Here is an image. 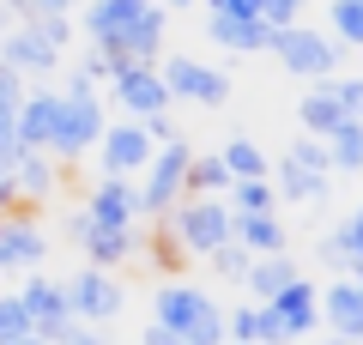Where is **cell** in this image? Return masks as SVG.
Returning a JSON list of instances; mask_svg holds the SVG:
<instances>
[{
    "mask_svg": "<svg viewBox=\"0 0 363 345\" xmlns=\"http://www.w3.org/2000/svg\"><path fill=\"white\" fill-rule=\"evenodd\" d=\"M104 103L97 97H61V121H55V140H49V158L55 164H79L85 152H97L104 140Z\"/></svg>",
    "mask_w": 363,
    "mask_h": 345,
    "instance_id": "6",
    "label": "cell"
},
{
    "mask_svg": "<svg viewBox=\"0 0 363 345\" xmlns=\"http://www.w3.org/2000/svg\"><path fill=\"white\" fill-rule=\"evenodd\" d=\"M13 182H18V194H25V206H43L55 194V182H61V164H55L49 152H25L18 170H13Z\"/></svg>",
    "mask_w": 363,
    "mask_h": 345,
    "instance_id": "22",
    "label": "cell"
},
{
    "mask_svg": "<svg viewBox=\"0 0 363 345\" xmlns=\"http://www.w3.org/2000/svg\"><path fill=\"white\" fill-rule=\"evenodd\" d=\"M224 206H230V212H272L279 194H272V182H230Z\"/></svg>",
    "mask_w": 363,
    "mask_h": 345,
    "instance_id": "29",
    "label": "cell"
},
{
    "mask_svg": "<svg viewBox=\"0 0 363 345\" xmlns=\"http://www.w3.org/2000/svg\"><path fill=\"white\" fill-rule=\"evenodd\" d=\"M152 152H157V146L145 140L140 121H109L104 140H97V164H104V176H121V182L140 176V170L152 164Z\"/></svg>",
    "mask_w": 363,
    "mask_h": 345,
    "instance_id": "10",
    "label": "cell"
},
{
    "mask_svg": "<svg viewBox=\"0 0 363 345\" xmlns=\"http://www.w3.org/2000/svg\"><path fill=\"white\" fill-rule=\"evenodd\" d=\"M13 297L25 303L30 333H37V339H49V345H61V333L73 327V303H67V285H61V279H49V273H25V285H18Z\"/></svg>",
    "mask_w": 363,
    "mask_h": 345,
    "instance_id": "7",
    "label": "cell"
},
{
    "mask_svg": "<svg viewBox=\"0 0 363 345\" xmlns=\"http://www.w3.org/2000/svg\"><path fill=\"white\" fill-rule=\"evenodd\" d=\"M291 279H303L297 261H285V255H260L255 267H248V279H242V285H248V303H272V297L285 291Z\"/></svg>",
    "mask_w": 363,
    "mask_h": 345,
    "instance_id": "23",
    "label": "cell"
},
{
    "mask_svg": "<svg viewBox=\"0 0 363 345\" xmlns=\"http://www.w3.org/2000/svg\"><path fill=\"white\" fill-rule=\"evenodd\" d=\"M6 6H13L18 25H30V18H67V13H73V0H6Z\"/></svg>",
    "mask_w": 363,
    "mask_h": 345,
    "instance_id": "31",
    "label": "cell"
},
{
    "mask_svg": "<svg viewBox=\"0 0 363 345\" xmlns=\"http://www.w3.org/2000/svg\"><path fill=\"white\" fill-rule=\"evenodd\" d=\"M157 79H164L169 103H200V109H224V103H230V73L194 61V55H169V61H157Z\"/></svg>",
    "mask_w": 363,
    "mask_h": 345,
    "instance_id": "5",
    "label": "cell"
},
{
    "mask_svg": "<svg viewBox=\"0 0 363 345\" xmlns=\"http://www.w3.org/2000/svg\"><path fill=\"white\" fill-rule=\"evenodd\" d=\"M188 164H194V146L169 140L152 152V164L140 170V218H169V206L188 200Z\"/></svg>",
    "mask_w": 363,
    "mask_h": 345,
    "instance_id": "3",
    "label": "cell"
},
{
    "mask_svg": "<svg viewBox=\"0 0 363 345\" xmlns=\"http://www.w3.org/2000/svg\"><path fill=\"white\" fill-rule=\"evenodd\" d=\"M206 309H212V297L200 291V285H182V279H169L164 291L152 297V321H157V327H169L176 339H188V327H194Z\"/></svg>",
    "mask_w": 363,
    "mask_h": 345,
    "instance_id": "15",
    "label": "cell"
},
{
    "mask_svg": "<svg viewBox=\"0 0 363 345\" xmlns=\"http://www.w3.org/2000/svg\"><path fill=\"white\" fill-rule=\"evenodd\" d=\"M230 194V170H224V158H194L188 164V200H224Z\"/></svg>",
    "mask_w": 363,
    "mask_h": 345,
    "instance_id": "25",
    "label": "cell"
},
{
    "mask_svg": "<svg viewBox=\"0 0 363 345\" xmlns=\"http://www.w3.org/2000/svg\"><path fill=\"white\" fill-rule=\"evenodd\" d=\"M55 121H61V91L30 85V91H25V103H18V146H25V152H49Z\"/></svg>",
    "mask_w": 363,
    "mask_h": 345,
    "instance_id": "16",
    "label": "cell"
},
{
    "mask_svg": "<svg viewBox=\"0 0 363 345\" xmlns=\"http://www.w3.org/2000/svg\"><path fill=\"white\" fill-rule=\"evenodd\" d=\"M85 218L97 230H133L140 224V182H121V176H97L85 200Z\"/></svg>",
    "mask_w": 363,
    "mask_h": 345,
    "instance_id": "11",
    "label": "cell"
},
{
    "mask_svg": "<svg viewBox=\"0 0 363 345\" xmlns=\"http://www.w3.org/2000/svg\"><path fill=\"white\" fill-rule=\"evenodd\" d=\"M25 333H30V315H25V303H18V297H0V345L25 339Z\"/></svg>",
    "mask_w": 363,
    "mask_h": 345,
    "instance_id": "32",
    "label": "cell"
},
{
    "mask_svg": "<svg viewBox=\"0 0 363 345\" xmlns=\"http://www.w3.org/2000/svg\"><path fill=\"white\" fill-rule=\"evenodd\" d=\"M37 261H49V236L30 212H0V279L13 273H37Z\"/></svg>",
    "mask_w": 363,
    "mask_h": 345,
    "instance_id": "9",
    "label": "cell"
},
{
    "mask_svg": "<svg viewBox=\"0 0 363 345\" xmlns=\"http://www.w3.org/2000/svg\"><path fill=\"white\" fill-rule=\"evenodd\" d=\"M18 18H13V6H6V0H0V37H6V31H13Z\"/></svg>",
    "mask_w": 363,
    "mask_h": 345,
    "instance_id": "40",
    "label": "cell"
},
{
    "mask_svg": "<svg viewBox=\"0 0 363 345\" xmlns=\"http://www.w3.org/2000/svg\"><path fill=\"white\" fill-rule=\"evenodd\" d=\"M267 315H272V327L285 333V345H291V339H303V333H315V321H321V291H315L309 279H291L285 291L267 303Z\"/></svg>",
    "mask_w": 363,
    "mask_h": 345,
    "instance_id": "13",
    "label": "cell"
},
{
    "mask_svg": "<svg viewBox=\"0 0 363 345\" xmlns=\"http://www.w3.org/2000/svg\"><path fill=\"white\" fill-rule=\"evenodd\" d=\"M0 212H30L25 194H18V182H13V170H0Z\"/></svg>",
    "mask_w": 363,
    "mask_h": 345,
    "instance_id": "35",
    "label": "cell"
},
{
    "mask_svg": "<svg viewBox=\"0 0 363 345\" xmlns=\"http://www.w3.org/2000/svg\"><path fill=\"white\" fill-rule=\"evenodd\" d=\"M61 345H104V333H97V327H85V321H73V327L61 333Z\"/></svg>",
    "mask_w": 363,
    "mask_h": 345,
    "instance_id": "37",
    "label": "cell"
},
{
    "mask_svg": "<svg viewBox=\"0 0 363 345\" xmlns=\"http://www.w3.org/2000/svg\"><path fill=\"white\" fill-rule=\"evenodd\" d=\"M297 121H303V133H309V140H333L339 128H345V121H357V115L345 109V103L333 97V85H309L303 91V103H297Z\"/></svg>",
    "mask_w": 363,
    "mask_h": 345,
    "instance_id": "18",
    "label": "cell"
},
{
    "mask_svg": "<svg viewBox=\"0 0 363 345\" xmlns=\"http://www.w3.org/2000/svg\"><path fill=\"white\" fill-rule=\"evenodd\" d=\"M145 345H182V339H176L169 327H157V321H152V327H145Z\"/></svg>",
    "mask_w": 363,
    "mask_h": 345,
    "instance_id": "39",
    "label": "cell"
},
{
    "mask_svg": "<svg viewBox=\"0 0 363 345\" xmlns=\"http://www.w3.org/2000/svg\"><path fill=\"white\" fill-rule=\"evenodd\" d=\"M357 121H363V109H357Z\"/></svg>",
    "mask_w": 363,
    "mask_h": 345,
    "instance_id": "45",
    "label": "cell"
},
{
    "mask_svg": "<svg viewBox=\"0 0 363 345\" xmlns=\"http://www.w3.org/2000/svg\"><path fill=\"white\" fill-rule=\"evenodd\" d=\"M79 248H85V267L116 273L121 261H133V255H140V230H97V224H91L85 236H79Z\"/></svg>",
    "mask_w": 363,
    "mask_h": 345,
    "instance_id": "20",
    "label": "cell"
},
{
    "mask_svg": "<svg viewBox=\"0 0 363 345\" xmlns=\"http://www.w3.org/2000/svg\"><path fill=\"white\" fill-rule=\"evenodd\" d=\"M206 261H212V273H218V279H230V285H242L248 267H255V255H248V248H236V243H224L218 255H206Z\"/></svg>",
    "mask_w": 363,
    "mask_h": 345,
    "instance_id": "30",
    "label": "cell"
},
{
    "mask_svg": "<svg viewBox=\"0 0 363 345\" xmlns=\"http://www.w3.org/2000/svg\"><path fill=\"white\" fill-rule=\"evenodd\" d=\"M152 267H164V273H176V267H182V248L169 243V230H164V236L152 243Z\"/></svg>",
    "mask_w": 363,
    "mask_h": 345,
    "instance_id": "36",
    "label": "cell"
},
{
    "mask_svg": "<svg viewBox=\"0 0 363 345\" xmlns=\"http://www.w3.org/2000/svg\"><path fill=\"white\" fill-rule=\"evenodd\" d=\"M327 158H333V170L357 176V170H363V121H345V128L327 140Z\"/></svg>",
    "mask_w": 363,
    "mask_h": 345,
    "instance_id": "27",
    "label": "cell"
},
{
    "mask_svg": "<svg viewBox=\"0 0 363 345\" xmlns=\"http://www.w3.org/2000/svg\"><path fill=\"white\" fill-rule=\"evenodd\" d=\"M321 321L333 327V339L363 345V285L357 279H339L321 291Z\"/></svg>",
    "mask_w": 363,
    "mask_h": 345,
    "instance_id": "17",
    "label": "cell"
},
{
    "mask_svg": "<svg viewBox=\"0 0 363 345\" xmlns=\"http://www.w3.org/2000/svg\"><path fill=\"white\" fill-rule=\"evenodd\" d=\"M157 6H200V0H157Z\"/></svg>",
    "mask_w": 363,
    "mask_h": 345,
    "instance_id": "42",
    "label": "cell"
},
{
    "mask_svg": "<svg viewBox=\"0 0 363 345\" xmlns=\"http://www.w3.org/2000/svg\"><path fill=\"white\" fill-rule=\"evenodd\" d=\"M230 243L248 248V255H285V224L272 212H230Z\"/></svg>",
    "mask_w": 363,
    "mask_h": 345,
    "instance_id": "19",
    "label": "cell"
},
{
    "mask_svg": "<svg viewBox=\"0 0 363 345\" xmlns=\"http://www.w3.org/2000/svg\"><path fill=\"white\" fill-rule=\"evenodd\" d=\"M333 345H351V339H333Z\"/></svg>",
    "mask_w": 363,
    "mask_h": 345,
    "instance_id": "44",
    "label": "cell"
},
{
    "mask_svg": "<svg viewBox=\"0 0 363 345\" xmlns=\"http://www.w3.org/2000/svg\"><path fill=\"white\" fill-rule=\"evenodd\" d=\"M327 18H333V31H327L333 43L363 49V0H333V6H327Z\"/></svg>",
    "mask_w": 363,
    "mask_h": 345,
    "instance_id": "28",
    "label": "cell"
},
{
    "mask_svg": "<svg viewBox=\"0 0 363 345\" xmlns=\"http://www.w3.org/2000/svg\"><path fill=\"white\" fill-rule=\"evenodd\" d=\"M327 255H333V261H345L351 273L363 267V206H357V212H351L345 224L333 230V236H327Z\"/></svg>",
    "mask_w": 363,
    "mask_h": 345,
    "instance_id": "26",
    "label": "cell"
},
{
    "mask_svg": "<svg viewBox=\"0 0 363 345\" xmlns=\"http://www.w3.org/2000/svg\"><path fill=\"white\" fill-rule=\"evenodd\" d=\"M0 61L13 67V73H25V79H43V73L61 67V49H55L37 25H13L6 37H0Z\"/></svg>",
    "mask_w": 363,
    "mask_h": 345,
    "instance_id": "14",
    "label": "cell"
},
{
    "mask_svg": "<svg viewBox=\"0 0 363 345\" xmlns=\"http://www.w3.org/2000/svg\"><path fill=\"white\" fill-rule=\"evenodd\" d=\"M164 6L157 0H91L85 13V37L91 49H104L109 61L121 67H157V49H164Z\"/></svg>",
    "mask_w": 363,
    "mask_h": 345,
    "instance_id": "1",
    "label": "cell"
},
{
    "mask_svg": "<svg viewBox=\"0 0 363 345\" xmlns=\"http://www.w3.org/2000/svg\"><path fill=\"white\" fill-rule=\"evenodd\" d=\"M67 303H73V321H85V327H109V321L128 309V291H121L116 273L79 267L73 279H67Z\"/></svg>",
    "mask_w": 363,
    "mask_h": 345,
    "instance_id": "8",
    "label": "cell"
},
{
    "mask_svg": "<svg viewBox=\"0 0 363 345\" xmlns=\"http://www.w3.org/2000/svg\"><path fill=\"white\" fill-rule=\"evenodd\" d=\"M267 55H279V67H285L291 79H333L339 73V43L327 37V31H315V25H285V31H272V49Z\"/></svg>",
    "mask_w": 363,
    "mask_h": 345,
    "instance_id": "4",
    "label": "cell"
},
{
    "mask_svg": "<svg viewBox=\"0 0 363 345\" xmlns=\"http://www.w3.org/2000/svg\"><path fill=\"white\" fill-rule=\"evenodd\" d=\"M25 73H13V67H6V61H0V109H13L18 115V103H25Z\"/></svg>",
    "mask_w": 363,
    "mask_h": 345,
    "instance_id": "34",
    "label": "cell"
},
{
    "mask_svg": "<svg viewBox=\"0 0 363 345\" xmlns=\"http://www.w3.org/2000/svg\"><path fill=\"white\" fill-rule=\"evenodd\" d=\"M109 91H116V103L128 109V121H152V115L169 109V91H164V79H157V67H121V73L109 79Z\"/></svg>",
    "mask_w": 363,
    "mask_h": 345,
    "instance_id": "12",
    "label": "cell"
},
{
    "mask_svg": "<svg viewBox=\"0 0 363 345\" xmlns=\"http://www.w3.org/2000/svg\"><path fill=\"white\" fill-rule=\"evenodd\" d=\"M13 345H49V339H37V333H25V339H13Z\"/></svg>",
    "mask_w": 363,
    "mask_h": 345,
    "instance_id": "41",
    "label": "cell"
},
{
    "mask_svg": "<svg viewBox=\"0 0 363 345\" xmlns=\"http://www.w3.org/2000/svg\"><path fill=\"white\" fill-rule=\"evenodd\" d=\"M297 13H303V0H260V25H272V31L297 25Z\"/></svg>",
    "mask_w": 363,
    "mask_h": 345,
    "instance_id": "33",
    "label": "cell"
},
{
    "mask_svg": "<svg viewBox=\"0 0 363 345\" xmlns=\"http://www.w3.org/2000/svg\"><path fill=\"white\" fill-rule=\"evenodd\" d=\"M164 230H169V243L182 248V255H218L224 243H230V206L224 200H176L169 206V218H164Z\"/></svg>",
    "mask_w": 363,
    "mask_h": 345,
    "instance_id": "2",
    "label": "cell"
},
{
    "mask_svg": "<svg viewBox=\"0 0 363 345\" xmlns=\"http://www.w3.org/2000/svg\"><path fill=\"white\" fill-rule=\"evenodd\" d=\"M218 158H224V170H230V182H267V176H272V158L260 152L248 133H236V140L224 146Z\"/></svg>",
    "mask_w": 363,
    "mask_h": 345,
    "instance_id": "24",
    "label": "cell"
},
{
    "mask_svg": "<svg viewBox=\"0 0 363 345\" xmlns=\"http://www.w3.org/2000/svg\"><path fill=\"white\" fill-rule=\"evenodd\" d=\"M206 37L218 49H236V55L272 49V25H260V18H206Z\"/></svg>",
    "mask_w": 363,
    "mask_h": 345,
    "instance_id": "21",
    "label": "cell"
},
{
    "mask_svg": "<svg viewBox=\"0 0 363 345\" xmlns=\"http://www.w3.org/2000/svg\"><path fill=\"white\" fill-rule=\"evenodd\" d=\"M61 97H97V85H91V79L73 67V73H67V85H61Z\"/></svg>",
    "mask_w": 363,
    "mask_h": 345,
    "instance_id": "38",
    "label": "cell"
},
{
    "mask_svg": "<svg viewBox=\"0 0 363 345\" xmlns=\"http://www.w3.org/2000/svg\"><path fill=\"white\" fill-rule=\"evenodd\" d=\"M351 279H357V285H363V267H357V273H351Z\"/></svg>",
    "mask_w": 363,
    "mask_h": 345,
    "instance_id": "43",
    "label": "cell"
}]
</instances>
